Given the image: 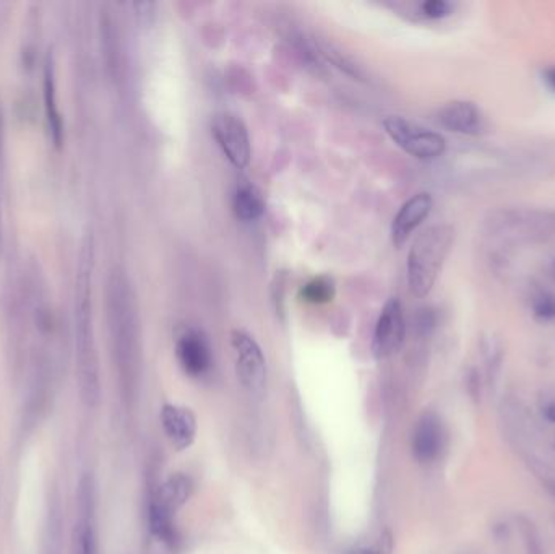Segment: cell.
<instances>
[{
	"mask_svg": "<svg viewBox=\"0 0 555 554\" xmlns=\"http://www.w3.org/2000/svg\"><path fill=\"white\" fill-rule=\"evenodd\" d=\"M94 267V239L86 235L80 249L75 280V363L80 398L94 408L101 398L100 361L92 330V278Z\"/></svg>",
	"mask_w": 555,
	"mask_h": 554,
	"instance_id": "obj_1",
	"label": "cell"
},
{
	"mask_svg": "<svg viewBox=\"0 0 555 554\" xmlns=\"http://www.w3.org/2000/svg\"><path fill=\"white\" fill-rule=\"evenodd\" d=\"M108 316L121 379L132 389L139 374V319L135 296L124 272L112 273L108 282Z\"/></svg>",
	"mask_w": 555,
	"mask_h": 554,
	"instance_id": "obj_2",
	"label": "cell"
},
{
	"mask_svg": "<svg viewBox=\"0 0 555 554\" xmlns=\"http://www.w3.org/2000/svg\"><path fill=\"white\" fill-rule=\"evenodd\" d=\"M454 241V226L445 223L430 226L417 236L407 254V283L416 298H424L432 292Z\"/></svg>",
	"mask_w": 555,
	"mask_h": 554,
	"instance_id": "obj_3",
	"label": "cell"
},
{
	"mask_svg": "<svg viewBox=\"0 0 555 554\" xmlns=\"http://www.w3.org/2000/svg\"><path fill=\"white\" fill-rule=\"evenodd\" d=\"M194 485L184 473H174L159 486L149 506V526L153 535L165 545L176 543L174 516L192 496Z\"/></svg>",
	"mask_w": 555,
	"mask_h": 554,
	"instance_id": "obj_4",
	"label": "cell"
},
{
	"mask_svg": "<svg viewBox=\"0 0 555 554\" xmlns=\"http://www.w3.org/2000/svg\"><path fill=\"white\" fill-rule=\"evenodd\" d=\"M383 129L401 150L417 160H435L442 157L446 149L445 139L440 133L429 131L401 116H389L383 121Z\"/></svg>",
	"mask_w": 555,
	"mask_h": 554,
	"instance_id": "obj_5",
	"label": "cell"
},
{
	"mask_svg": "<svg viewBox=\"0 0 555 554\" xmlns=\"http://www.w3.org/2000/svg\"><path fill=\"white\" fill-rule=\"evenodd\" d=\"M231 345L236 357V373L242 387L250 395H259L267 389L269 369L267 359L257 340L245 330H234L231 333Z\"/></svg>",
	"mask_w": 555,
	"mask_h": 554,
	"instance_id": "obj_6",
	"label": "cell"
},
{
	"mask_svg": "<svg viewBox=\"0 0 555 554\" xmlns=\"http://www.w3.org/2000/svg\"><path fill=\"white\" fill-rule=\"evenodd\" d=\"M70 554H100L96 530V485L90 473L76 489V518L72 530Z\"/></svg>",
	"mask_w": 555,
	"mask_h": 554,
	"instance_id": "obj_7",
	"label": "cell"
},
{
	"mask_svg": "<svg viewBox=\"0 0 555 554\" xmlns=\"http://www.w3.org/2000/svg\"><path fill=\"white\" fill-rule=\"evenodd\" d=\"M214 141L220 145L232 166L244 170L252 158L249 132L245 124L231 113L216 114L212 121Z\"/></svg>",
	"mask_w": 555,
	"mask_h": 554,
	"instance_id": "obj_8",
	"label": "cell"
},
{
	"mask_svg": "<svg viewBox=\"0 0 555 554\" xmlns=\"http://www.w3.org/2000/svg\"><path fill=\"white\" fill-rule=\"evenodd\" d=\"M405 335L406 324L403 306L398 298H390L375 324L372 339V355L375 359H389L390 357L397 355L399 348L403 347Z\"/></svg>",
	"mask_w": 555,
	"mask_h": 554,
	"instance_id": "obj_9",
	"label": "cell"
},
{
	"mask_svg": "<svg viewBox=\"0 0 555 554\" xmlns=\"http://www.w3.org/2000/svg\"><path fill=\"white\" fill-rule=\"evenodd\" d=\"M176 357L185 374L205 377L213 367V349L200 330L185 329L176 340Z\"/></svg>",
	"mask_w": 555,
	"mask_h": 554,
	"instance_id": "obj_10",
	"label": "cell"
},
{
	"mask_svg": "<svg viewBox=\"0 0 555 554\" xmlns=\"http://www.w3.org/2000/svg\"><path fill=\"white\" fill-rule=\"evenodd\" d=\"M446 446V431L442 420L427 412L417 420L411 438V452L419 463H434L442 457Z\"/></svg>",
	"mask_w": 555,
	"mask_h": 554,
	"instance_id": "obj_11",
	"label": "cell"
},
{
	"mask_svg": "<svg viewBox=\"0 0 555 554\" xmlns=\"http://www.w3.org/2000/svg\"><path fill=\"white\" fill-rule=\"evenodd\" d=\"M438 124L454 133L476 137L486 132V119L481 109L471 101H452L437 114Z\"/></svg>",
	"mask_w": 555,
	"mask_h": 554,
	"instance_id": "obj_12",
	"label": "cell"
},
{
	"mask_svg": "<svg viewBox=\"0 0 555 554\" xmlns=\"http://www.w3.org/2000/svg\"><path fill=\"white\" fill-rule=\"evenodd\" d=\"M432 197L422 192L407 200L391 223V241L395 247H403L432 210Z\"/></svg>",
	"mask_w": 555,
	"mask_h": 554,
	"instance_id": "obj_13",
	"label": "cell"
},
{
	"mask_svg": "<svg viewBox=\"0 0 555 554\" xmlns=\"http://www.w3.org/2000/svg\"><path fill=\"white\" fill-rule=\"evenodd\" d=\"M161 426L177 451L189 449L197 438V418L187 406L167 404L161 410Z\"/></svg>",
	"mask_w": 555,
	"mask_h": 554,
	"instance_id": "obj_14",
	"label": "cell"
},
{
	"mask_svg": "<svg viewBox=\"0 0 555 554\" xmlns=\"http://www.w3.org/2000/svg\"><path fill=\"white\" fill-rule=\"evenodd\" d=\"M44 109H46L47 127L56 145L62 143L64 124L59 113L56 98V78H54V62L52 57L47 56L44 66Z\"/></svg>",
	"mask_w": 555,
	"mask_h": 554,
	"instance_id": "obj_15",
	"label": "cell"
},
{
	"mask_svg": "<svg viewBox=\"0 0 555 554\" xmlns=\"http://www.w3.org/2000/svg\"><path fill=\"white\" fill-rule=\"evenodd\" d=\"M232 208L237 218L244 221H253L265 213V200L259 189L250 184H241L234 190Z\"/></svg>",
	"mask_w": 555,
	"mask_h": 554,
	"instance_id": "obj_16",
	"label": "cell"
},
{
	"mask_svg": "<svg viewBox=\"0 0 555 554\" xmlns=\"http://www.w3.org/2000/svg\"><path fill=\"white\" fill-rule=\"evenodd\" d=\"M59 502L54 501L47 514L46 532L41 554H62L64 551V534H62V516Z\"/></svg>",
	"mask_w": 555,
	"mask_h": 554,
	"instance_id": "obj_17",
	"label": "cell"
},
{
	"mask_svg": "<svg viewBox=\"0 0 555 554\" xmlns=\"http://www.w3.org/2000/svg\"><path fill=\"white\" fill-rule=\"evenodd\" d=\"M395 538L390 530H380L375 535L362 538L351 548H348L344 554H393Z\"/></svg>",
	"mask_w": 555,
	"mask_h": 554,
	"instance_id": "obj_18",
	"label": "cell"
},
{
	"mask_svg": "<svg viewBox=\"0 0 555 554\" xmlns=\"http://www.w3.org/2000/svg\"><path fill=\"white\" fill-rule=\"evenodd\" d=\"M299 296L301 300L310 304H326L334 300V282L330 277H325V275L317 277L301 288Z\"/></svg>",
	"mask_w": 555,
	"mask_h": 554,
	"instance_id": "obj_19",
	"label": "cell"
},
{
	"mask_svg": "<svg viewBox=\"0 0 555 554\" xmlns=\"http://www.w3.org/2000/svg\"><path fill=\"white\" fill-rule=\"evenodd\" d=\"M533 314L539 320H555V296L552 293H539L533 298Z\"/></svg>",
	"mask_w": 555,
	"mask_h": 554,
	"instance_id": "obj_20",
	"label": "cell"
},
{
	"mask_svg": "<svg viewBox=\"0 0 555 554\" xmlns=\"http://www.w3.org/2000/svg\"><path fill=\"white\" fill-rule=\"evenodd\" d=\"M454 5L448 0H426L421 5V13L430 20H442L454 13Z\"/></svg>",
	"mask_w": 555,
	"mask_h": 554,
	"instance_id": "obj_21",
	"label": "cell"
},
{
	"mask_svg": "<svg viewBox=\"0 0 555 554\" xmlns=\"http://www.w3.org/2000/svg\"><path fill=\"white\" fill-rule=\"evenodd\" d=\"M523 530H525V538H527V554H543L541 543H539V536H537L535 526L525 520Z\"/></svg>",
	"mask_w": 555,
	"mask_h": 554,
	"instance_id": "obj_22",
	"label": "cell"
},
{
	"mask_svg": "<svg viewBox=\"0 0 555 554\" xmlns=\"http://www.w3.org/2000/svg\"><path fill=\"white\" fill-rule=\"evenodd\" d=\"M543 413L546 416L547 422L555 423V400H551V402H547V404L543 406Z\"/></svg>",
	"mask_w": 555,
	"mask_h": 554,
	"instance_id": "obj_23",
	"label": "cell"
},
{
	"mask_svg": "<svg viewBox=\"0 0 555 554\" xmlns=\"http://www.w3.org/2000/svg\"><path fill=\"white\" fill-rule=\"evenodd\" d=\"M543 76H544V82H546L547 86H549L552 92H555V67L546 68Z\"/></svg>",
	"mask_w": 555,
	"mask_h": 554,
	"instance_id": "obj_24",
	"label": "cell"
},
{
	"mask_svg": "<svg viewBox=\"0 0 555 554\" xmlns=\"http://www.w3.org/2000/svg\"><path fill=\"white\" fill-rule=\"evenodd\" d=\"M0 247H2V212H0Z\"/></svg>",
	"mask_w": 555,
	"mask_h": 554,
	"instance_id": "obj_25",
	"label": "cell"
},
{
	"mask_svg": "<svg viewBox=\"0 0 555 554\" xmlns=\"http://www.w3.org/2000/svg\"><path fill=\"white\" fill-rule=\"evenodd\" d=\"M551 272H552V277H554L555 278V259L554 262H552V265H551Z\"/></svg>",
	"mask_w": 555,
	"mask_h": 554,
	"instance_id": "obj_26",
	"label": "cell"
},
{
	"mask_svg": "<svg viewBox=\"0 0 555 554\" xmlns=\"http://www.w3.org/2000/svg\"><path fill=\"white\" fill-rule=\"evenodd\" d=\"M0 141H2V113H0Z\"/></svg>",
	"mask_w": 555,
	"mask_h": 554,
	"instance_id": "obj_27",
	"label": "cell"
},
{
	"mask_svg": "<svg viewBox=\"0 0 555 554\" xmlns=\"http://www.w3.org/2000/svg\"><path fill=\"white\" fill-rule=\"evenodd\" d=\"M551 489H552V491H554V494H555V486H552V488H551Z\"/></svg>",
	"mask_w": 555,
	"mask_h": 554,
	"instance_id": "obj_28",
	"label": "cell"
}]
</instances>
